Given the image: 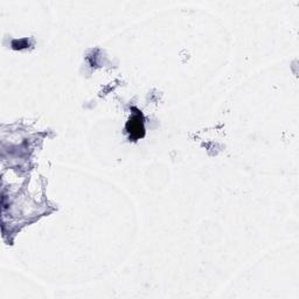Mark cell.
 <instances>
[{
    "label": "cell",
    "instance_id": "obj_1",
    "mask_svg": "<svg viewBox=\"0 0 299 299\" xmlns=\"http://www.w3.org/2000/svg\"><path fill=\"white\" fill-rule=\"evenodd\" d=\"M142 115H137V116H134L129 121V123L127 124V129L129 131V134L132 138L137 139L141 138L144 136V125H143L142 122Z\"/></svg>",
    "mask_w": 299,
    "mask_h": 299
}]
</instances>
